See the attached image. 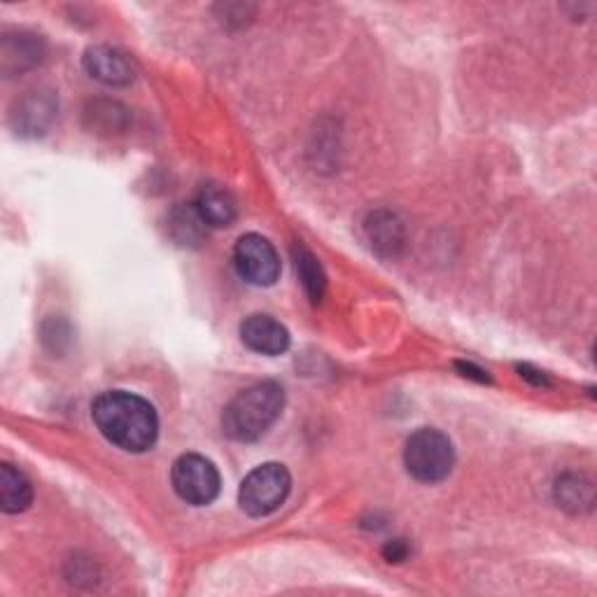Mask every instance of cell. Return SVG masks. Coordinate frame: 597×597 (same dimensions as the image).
<instances>
[{
  "label": "cell",
  "instance_id": "6da1fadb",
  "mask_svg": "<svg viewBox=\"0 0 597 597\" xmlns=\"http://www.w3.org/2000/svg\"><path fill=\"white\" fill-rule=\"evenodd\" d=\"M91 416L107 442L127 453H145L160 436V418L154 406L131 392H103L93 402Z\"/></svg>",
  "mask_w": 597,
  "mask_h": 597
},
{
  "label": "cell",
  "instance_id": "7a4b0ae2",
  "mask_svg": "<svg viewBox=\"0 0 597 597\" xmlns=\"http://www.w3.org/2000/svg\"><path fill=\"white\" fill-rule=\"evenodd\" d=\"M285 406V392L274 381H264L236 395L225 408L223 430L233 442H257L269 432Z\"/></svg>",
  "mask_w": 597,
  "mask_h": 597
},
{
  "label": "cell",
  "instance_id": "3957f363",
  "mask_svg": "<svg viewBox=\"0 0 597 597\" xmlns=\"http://www.w3.org/2000/svg\"><path fill=\"white\" fill-rule=\"evenodd\" d=\"M404 465L408 474L422 483L444 481L455 465L450 439L432 428H422L406 442Z\"/></svg>",
  "mask_w": 597,
  "mask_h": 597
},
{
  "label": "cell",
  "instance_id": "277c9868",
  "mask_svg": "<svg viewBox=\"0 0 597 597\" xmlns=\"http://www.w3.org/2000/svg\"><path fill=\"white\" fill-rule=\"evenodd\" d=\"M290 491H292L290 471L278 462H266L245 477L239 493L241 509L247 516H255V518L269 516L285 505Z\"/></svg>",
  "mask_w": 597,
  "mask_h": 597
},
{
  "label": "cell",
  "instance_id": "5b68a950",
  "mask_svg": "<svg viewBox=\"0 0 597 597\" xmlns=\"http://www.w3.org/2000/svg\"><path fill=\"white\" fill-rule=\"evenodd\" d=\"M170 481L178 497L192 507H206L219 495V474L215 465L196 453L182 455L176 460Z\"/></svg>",
  "mask_w": 597,
  "mask_h": 597
},
{
  "label": "cell",
  "instance_id": "8992f818",
  "mask_svg": "<svg viewBox=\"0 0 597 597\" xmlns=\"http://www.w3.org/2000/svg\"><path fill=\"white\" fill-rule=\"evenodd\" d=\"M236 271L250 285L269 288L280 276V257L269 239L259 233H245L233 247Z\"/></svg>",
  "mask_w": 597,
  "mask_h": 597
},
{
  "label": "cell",
  "instance_id": "52a82bcc",
  "mask_svg": "<svg viewBox=\"0 0 597 597\" xmlns=\"http://www.w3.org/2000/svg\"><path fill=\"white\" fill-rule=\"evenodd\" d=\"M85 68L87 73L107 87H127L134 82L136 68L131 64V59L115 50V47L99 45L87 50L85 56Z\"/></svg>",
  "mask_w": 597,
  "mask_h": 597
},
{
  "label": "cell",
  "instance_id": "ba28073f",
  "mask_svg": "<svg viewBox=\"0 0 597 597\" xmlns=\"http://www.w3.org/2000/svg\"><path fill=\"white\" fill-rule=\"evenodd\" d=\"M241 341L259 355H280L290 348V332L276 318L255 313L241 325Z\"/></svg>",
  "mask_w": 597,
  "mask_h": 597
},
{
  "label": "cell",
  "instance_id": "9c48e42d",
  "mask_svg": "<svg viewBox=\"0 0 597 597\" xmlns=\"http://www.w3.org/2000/svg\"><path fill=\"white\" fill-rule=\"evenodd\" d=\"M194 208L203 219V225L208 227H229L236 219V215H239L236 199L225 190V187H217V185L203 187Z\"/></svg>",
  "mask_w": 597,
  "mask_h": 597
},
{
  "label": "cell",
  "instance_id": "30bf717a",
  "mask_svg": "<svg viewBox=\"0 0 597 597\" xmlns=\"http://www.w3.org/2000/svg\"><path fill=\"white\" fill-rule=\"evenodd\" d=\"M34 501V488L24 471L5 462L0 467V507L5 513H22Z\"/></svg>",
  "mask_w": 597,
  "mask_h": 597
},
{
  "label": "cell",
  "instance_id": "8fae6325",
  "mask_svg": "<svg viewBox=\"0 0 597 597\" xmlns=\"http://www.w3.org/2000/svg\"><path fill=\"white\" fill-rule=\"evenodd\" d=\"M54 117V101L47 93H30L24 99L14 113V122H17V131L22 134H40L47 124Z\"/></svg>",
  "mask_w": 597,
  "mask_h": 597
},
{
  "label": "cell",
  "instance_id": "7c38bea8",
  "mask_svg": "<svg viewBox=\"0 0 597 597\" xmlns=\"http://www.w3.org/2000/svg\"><path fill=\"white\" fill-rule=\"evenodd\" d=\"M294 269L298 280H302V285L308 294V298L313 304H318L320 298L325 296V288H327V278L320 262L316 259V255L306 250L304 245L294 247Z\"/></svg>",
  "mask_w": 597,
  "mask_h": 597
},
{
  "label": "cell",
  "instance_id": "4fadbf2b",
  "mask_svg": "<svg viewBox=\"0 0 597 597\" xmlns=\"http://www.w3.org/2000/svg\"><path fill=\"white\" fill-rule=\"evenodd\" d=\"M369 241L379 250V253H395V247L402 245V225L390 213H376L371 215V223L367 225Z\"/></svg>",
  "mask_w": 597,
  "mask_h": 597
},
{
  "label": "cell",
  "instance_id": "5bb4252c",
  "mask_svg": "<svg viewBox=\"0 0 597 597\" xmlns=\"http://www.w3.org/2000/svg\"><path fill=\"white\" fill-rule=\"evenodd\" d=\"M556 493H558L560 505L568 509L581 511V509L593 507V485L584 479H576V477L562 479L556 485Z\"/></svg>",
  "mask_w": 597,
  "mask_h": 597
},
{
  "label": "cell",
  "instance_id": "9a60e30c",
  "mask_svg": "<svg viewBox=\"0 0 597 597\" xmlns=\"http://www.w3.org/2000/svg\"><path fill=\"white\" fill-rule=\"evenodd\" d=\"M408 554V548L402 539H395V542H390L385 548H383V556L388 562H402Z\"/></svg>",
  "mask_w": 597,
  "mask_h": 597
},
{
  "label": "cell",
  "instance_id": "2e32d148",
  "mask_svg": "<svg viewBox=\"0 0 597 597\" xmlns=\"http://www.w3.org/2000/svg\"><path fill=\"white\" fill-rule=\"evenodd\" d=\"M462 371H465V376H471V379H479V381H488V376H485V371L483 369H477L474 365H458Z\"/></svg>",
  "mask_w": 597,
  "mask_h": 597
}]
</instances>
